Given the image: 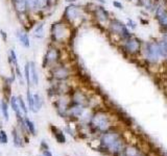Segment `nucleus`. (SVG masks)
<instances>
[{"mask_svg":"<svg viewBox=\"0 0 167 156\" xmlns=\"http://www.w3.org/2000/svg\"><path fill=\"white\" fill-rule=\"evenodd\" d=\"M101 145L112 152H120L123 149V142L119 134L115 132H107L101 136Z\"/></svg>","mask_w":167,"mask_h":156,"instance_id":"obj_3","label":"nucleus"},{"mask_svg":"<svg viewBox=\"0 0 167 156\" xmlns=\"http://www.w3.org/2000/svg\"><path fill=\"white\" fill-rule=\"evenodd\" d=\"M33 37L37 38V39H42L44 37V24L43 23H40V24L36 25L35 28H33Z\"/></svg>","mask_w":167,"mask_h":156,"instance_id":"obj_19","label":"nucleus"},{"mask_svg":"<svg viewBox=\"0 0 167 156\" xmlns=\"http://www.w3.org/2000/svg\"><path fill=\"white\" fill-rule=\"evenodd\" d=\"M14 141H15V146H21V141H20V138H19L18 135H17V133L14 131Z\"/></svg>","mask_w":167,"mask_h":156,"instance_id":"obj_33","label":"nucleus"},{"mask_svg":"<svg viewBox=\"0 0 167 156\" xmlns=\"http://www.w3.org/2000/svg\"><path fill=\"white\" fill-rule=\"evenodd\" d=\"M25 124H26L27 128H28V130L30 131L31 134H36V128H35V124L33 123V122L30 121V120H28L27 118H25Z\"/></svg>","mask_w":167,"mask_h":156,"instance_id":"obj_25","label":"nucleus"},{"mask_svg":"<svg viewBox=\"0 0 167 156\" xmlns=\"http://www.w3.org/2000/svg\"><path fill=\"white\" fill-rule=\"evenodd\" d=\"M93 1H97V2H99L100 4H105V3H107V0H93Z\"/></svg>","mask_w":167,"mask_h":156,"instance_id":"obj_36","label":"nucleus"},{"mask_svg":"<svg viewBox=\"0 0 167 156\" xmlns=\"http://www.w3.org/2000/svg\"><path fill=\"white\" fill-rule=\"evenodd\" d=\"M69 113L73 117H79L84 111V105H81L79 103L73 102V104L71 106H69Z\"/></svg>","mask_w":167,"mask_h":156,"instance_id":"obj_15","label":"nucleus"},{"mask_svg":"<svg viewBox=\"0 0 167 156\" xmlns=\"http://www.w3.org/2000/svg\"><path fill=\"white\" fill-rule=\"evenodd\" d=\"M30 64V82L35 85H38L39 83V75H38V71L36 68V64L33 62H29Z\"/></svg>","mask_w":167,"mask_h":156,"instance_id":"obj_16","label":"nucleus"},{"mask_svg":"<svg viewBox=\"0 0 167 156\" xmlns=\"http://www.w3.org/2000/svg\"><path fill=\"white\" fill-rule=\"evenodd\" d=\"M76 0H66V2H69V3H73V2H75Z\"/></svg>","mask_w":167,"mask_h":156,"instance_id":"obj_38","label":"nucleus"},{"mask_svg":"<svg viewBox=\"0 0 167 156\" xmlns=\"http://www.w3.org/2000/svg\"><path fill=\"white\" fill-rule=\"evenodd\" d=\"M91 124H92V126L95 129H97L98 131H101V132L107 131L110 128V126H111L108 115L105 113H101V111L93 115L92 119H91Z\"/></svg>","mask_w":167,"mask_h":156,"instance_id":"obj_6","label":"nucleus"},{"mask_svg":"<svg viewBox=\"0 0 167 156\" xmlns=\"http://www.w3.org/2000/svg\"><path fill=\"white\" fill-rule=\"evenodd\" d=\"M29 10H39V0H26Z\"/></svg>","mask_w":167,"mask_h":156,"instance_id":"obj_24","label":"nucleus"},{"mask_svg":"<svg viewBox=\"0 0 167 156\" xmlns=\"http://www.w3.org/2000/svg\"><path fill=\"white\" fill-rule=\"evenodd\" d=\"M0 142L2 144H6L7 143V136H6V133L3 130H0Z\"/></svg>","mask_w":167,"mask_h":156,"instance_id":"obj_30","label":"nucleus"},{"mask_svg":"<svg viewBox=\"0 0 167 156\" xmlns=\"http://www.w3.org/2000/svg\"><path fill=\"white\" fill-rule=\"evenodd\" d=\"M156 19L162 28H167V2L158 3L155 10Z\"/></svg>","mask_w":167,"mask_h":156,"instance_id":"obj_9","label":"nucleus"},{"mask_svg":"<svg viewBox=\"0 0 167 156\" xmlns=\"http://www.w3.org/2000/svg\"><path fill=\"white\" fill-rule=\"evenodd\" d=\"M1 109H2V113H3V116H4V119L8 120V118H10L8 117V106L5 101H2L1 102Z\"/></svg>","mask_w":167,"mask_h":156,"instance_id":"obj_26","label":"nucleus"},{"mask_svg":"<svg viewBox=\"0 0 167 156\" xmlns=\"http://www.w3.org/2000/svg\"><path fill=\"white\" fill-rule=\"evenodd\" d=\"M18 101H19V105H20L21 110H22L23 113H25V116H26L27 115V108H26V106H25V103H24V101H23L22 97H18Z\"/></svg>","mask_w":167,"mask_h":156,"instance_id":"obj_29","label":"nucleus"},{"mask_svg":"<svg viewBox=\"0 0 167 156\" xmlns=\"http://www.w3.org/2000/svg\"><path fill=\"white\" fill-rule=\"evenodd\" d=\"M43 105V100L39 94H33V113H37L41 109Z\"/></svg>","mask_w":167,"mask_h":156,"instance_id":"obj_18","label":"nucleus"},{"mask_svg":"<svg viewBox=\"0 0 167 156\" xmlns=\"http://www.w3.org/2000/svg\"><path fill=\"white\" fill-rule=\"evenodd\" d=\"M93 15L94 17L99 21L100 23H105L110 21V14L102 5H96L94 6V10H93Z\"/></svg>","mask_w":167,"mask_h":156,"instance_id":"obj_11","label":"nucleus"},{"mask_svg":"<svg viewBox=\"0 0 167 156\" xmlns=\"http://www.w3.org/2000/svg\"><path fill=\"white\" fill-rule=\"evenodd\" d=\"M125 156H143L140 153V151L138 149H136L135 147H128L124 151Z\"/></svg>","mask_w":167,"mask_h":156,"instance_id":"obj_22","label":"nucleus"},{"mask_svg":"<svg viewBox=\"0 0 167 156\" xmlns=\"http://www.w3.org/2000/svg\"><path fill=\"white\" fill-rule=\"evenodd\" d=\"M64 19L68 23H72L74 21H76L77 19H79L82 17V7L76 4H69L68 6H66L64 10V15H63Z\"/></svg>","mask_w":167,"mask_h":156,"instance_id":"obj_8","label":"nucleus"},{"mask_svg":"<svg viewBox=\"0 0 167 156\" xmlns=\"http://www.w3.org/2000/svg\"><path fill=\"white\" fill-rule=\"evenodd\" d=\"M48 6V0H39V10H44Z\"/></svg>","mask_w":167,"mask_h":156,"instance_id":"obj_32","label":"nucleus"},{"mask_svg":"<svg viewBox=\"0 0 167 156\" xmlns=\"http://www.w3.org/2000/svg\"><path fill=\"white\" fill-rule=\"evenodd\" d=\"M13 3H14V7L18 14L26 13V10H28L26 0H16V1H13Z\"/></svg>","mask_w":167,"mask_h":156,"instance_id":"obj_14","label":"nucleus"},{"mask_svg":"<svg viewBox=\"0 0 167 156\" xmlns=\"http://www.w3.org/2000/svg\"><path fill=\"white\" fill-rule=\"evenodd\" d=\"M70 31L66 23L56 22L50 27V38L56 43H63L69 38Z\"/></svg>","mask_w":167,"mask_h":156,"instance_id":"obj_4","label":"nucleus"},{"mask_svg":"<svg viewBox=\"0 0 167 156\" xmlns=\"http://www.w3.org/2000/svg\"><path fill=\"white\" fill-rule=\"evenodd\" d=\"M24 77L26 79V83L28 86H30L31 82H30V64L29 63H26L24 66Z\"/></svg>","mask_w":167,"mask_h":156,"instance_id":"obj_23","label":"nucleus"},{"mask_svg":"<svg viewBox=\"0 0 167 156\" xmlns=\"http://www.w3.org/2000/svg\"><path fill=\"white\" fill-rule=\"evenodd\" d=\"M42 146H43L44 148H45V150H47V149H48V146H47V145H46L44 142H42Z\"/></svg>","mask_w":167,"mask_h":156,"instance_id":"obj_37","label":"nucleus"},{"mask_svg":"<svg viewBox=\"0 0 167 156\" xmlns=\"http://www.w3.org/2000/svg\"><path fill=\"white\" fill-rule=\"evenodd\" d=\"M138 5L148 12H155L158 3L156 0H138Z\"/></svg>","mask_w":167,"mask_h":156,"instance_id":"obj_13","label":"nucleus"},{"mask_svg":"<svg viewBox=\"0 0 167 156\" xmlns=\"http://www.w3.org/2000/svg\"><path fill=\"white\" fill-rule=\"evenodd\" d=\"M73 100H74L75 103H79L81 105H84L85 102H86V97H85L84 94H82L81 92H75L74 93V97H73Z\"/></svg>","mask_w":167,"mask_h":156,"instance_id":"obj_21","label":"nucleus"},{"mask_svg":"<svg viewBox=\"0 0 167 156\" xmlns=\"http://www.w3.org/2000/svg\"><path fill=\"white\" fill-rule=\"evenodd\" d=\"M0 33H1L2 38H3V40H4V41H5V40H6V33L4 32L3 30H1V31H0Z\"/></svg>","mask_w":167,"mask_h":156,"instance_id":"obj_35","label":"nucleus"},{"mask_svg":"<svg viewBox=\"0 0 167 156\" xmlns=\"http://www.w3.org/2000/svg\"><path fill=\"white\" fill-rule=\"evenodd\" d=\"M10 105H12L13 109H14V111L16 113L17 117H18V119L20 120V121H22V116H21V108H20V105H19V101H18V98H16V97H12V99H10Z\"/></svg>","mask_w":167,"mask_h":156,"instance_id":"obj_17","label":"nucleus"},{"mask_svg":"<svg viewBox=\"0 0 167 156\" xmlns=\"http://www.w3.org/2000/svg\"><path fill=\"white\" fill-rule=\"evenodd\" d=\"M145 60L151 64H156L159 62L161 58H164L163 53H162L160 46L158 44V41H147L143 43L142 51Z\"/></svg>","mask_w":167,"mask_h":156,"instance_id":"obj_1","label":"nucleus"},{"mask_svg":"<svg viewBox=\"0 0 167 156\" xmlns=\"http://www.w3.org/2000/svg\"><path fill=\"white\" fill-rule=\"evenodd\" d=\"M16 37L18 38V40L20 41V44L24 48H29L30 46V41H29V37L27 35V32L25 30H17L16 31Z\"/></svg>","mask_w":167,"mask_h":156,"instance_id":"obj_12","label":"nucleus"},{"mask_svg":"<svg viewBox=\"0 0 167 156\" xmlns=\"http://www.w3.org/2000/svg\"><path fill=\"white\" fill-rule=\"evenodd\" d=\"M126 26L128 27V28H131V29H136L137 28V24H136V22H135L133 19H131V18H128L126 19Z\"/></svg>","mask_w":167,"mask_h":156,"instance_id":"obj_28","label":"nucleus"},{"mask_svg":"<svg viewBox=\"0 0 167 156\" xmlns=\"http://www.w3.org/2000/svg\"><path fill=\"white\" fill-rule=\"evenodd\" d=\"M60 58H61V51L58 48L51 46V47L48 48L45 55H44L42 67L43 68H47L49 66H52V67L56 66V65H58Z\"/></svg>","mask_w":167,"mask_h":156,"instance_id":"obj_7","label":"nucleus"},{"mask_svg":"<svg viewBox=\"0 0 167 156\" xmlns=\"http://www.w3.org/2000/svg\"><path fill=\"white\" fill-rule=\"evenodd\" d=\"M142 46H143V42L141 41L139 38L133 35V37L128 38V40L122 42L121 49H122V51L125 52L128 55L136 56L141 53V51H142Z\"/></svg>","mask_w":167,"mask_h":156,"instance_id":"obj_5","label":"nucleus"},{"mask_svg":"<svg viewBox=\"0 0 167 156\" xmlns=\"http://www.w3.org/2000/svg\"><path fill=\"white\" fill-rule=\"evenodd\" d=\"M43 155H44V156H52L51 153H50L49 151H48V149H47V150H44Z\"/></svg>","mask_w":167,"mask_h":156,"instance_id":"obj_34","label":"nucleus"},{"mask_svg":"<svg viewBox=\"0 0 167 156\" xmlns=\"http://www.w3.org/2000/svg\"><path fill=\"white\" fill-rule=\"evenodd\" d=\"M108 30L112 35L117 37L121 42L133 37L126 24H124L122 21L118 19H110L109 24H108Z\"/></svg>","mask_w":167,"mask_h":156,"instance_id":"obj_2","label":"nucleus"},{"mask_svg":"<svg viewBox=\"0 0 167 156\" xmlns=\"http://www.w3.org/2000/svg\"><path fill=\"white\" fill-rule=\"evenodd\" d=\"M27 101H28L29 109L33 113V95H31L30 91H27Z\"/></svg>","mask_w":167,"mask_h":156,"instance_id":"obj_27","label":"nucleus"},{"mask_svg":"<svg viewBox=\"0 0 167 156\" xmlns=\"http://www.w3.org/2000/svg\"><path fill=\"white\" fill-rule=\"evenodd\" d=\"M51 130L53 131L54 133V136H56V141H58L59 143H61V144H64L65 142H66V138H65V135L63 134L62 131H60V130L56 129L54 126H51Z\"/></svg>","mask_w":167,"mask_h":156,"instance_id":"obj_20","label":"nucleus"},{"mask_svg":"<svg viewBox=\"0 0 167 156\" xmlns=\"http://www.w3.org/2000/svg\"><path fill=\"white\" fill-rule=\"evenodd\" d=\"M51 75L58 80H65L69 77L70 72H69V69L64 65H56L51 68Z\"/></svg>","mask_w":167,"mask_h":156,"instance_id":"obj_10","label":"nucleus"},{"mask_svg":"<svg viewBox=\"0 0 167 156\" xmlns=\"http://www.w3.org/2000/svg\"><path fill=\"white\" fill-rule=\"evenodd\" d=\"M113 6L115 8H117V10H123V4H122L120 1H118V0H114V1H113Z\"/></svg>","mask_w":167,"mask_h":156,"instance_id":"obj_31","label":"nucleus"}]
</instances>
